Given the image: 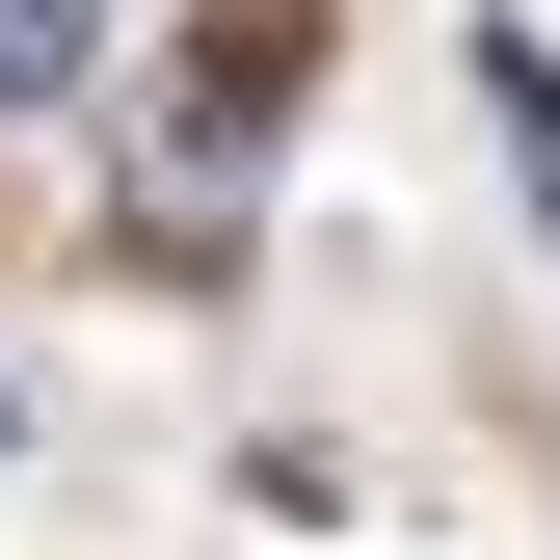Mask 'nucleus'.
Instances as JSON below:
<instances>
[{
    "label": "nucleus",
    "mask_w": 560,
    "mask_h": 560,
    "mask_svg": "<svg viewBox=\"0 0 560 560\" xmlns=\"http://www.w3.org/2000/svg\"><path fill=\"white\" fill-rule=\"evenodd\" d=\"M480 107H508V161H534V214H560V54H480Z\"/></svg>",
    "instance_id": "nucleus-2"
},
{
    "label": "nucleus",
    "mask_w": 560,
    "mask_h": 560,
    "mask_svg": "<svg viewBox=\"0 0 560 560\" xmlns=\"http://www.w3.org/2000/svg\"><path fill=\"white\" fill-rule=\"evenodd\" d=\"M107 81V0H0V107H81Z\"/></svg>",
    "instance_id": "nucleus-1"
}]
</instances>
